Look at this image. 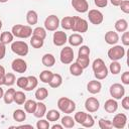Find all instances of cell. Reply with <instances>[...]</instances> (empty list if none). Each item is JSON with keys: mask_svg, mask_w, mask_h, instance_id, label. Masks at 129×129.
I'll return each mask as SVG.
<instances>
[{"mask_svg": "<svg viewBox=\"0 0 129 129\" xmlns=\"http://www.w3.org/2000/svg\"><path fill=\"white\" fill-rule=\"evenodd\" d=\"M12 34L19 38H27L30 37L32 34V29L29 25H22L16 24L12 27Z\"/></svg>", "mask_w": 129, "mask_h": 129, "instance_id": "cell-1", "label": "cell"}, {"mask_svg": "<svg viewBox=\"0 0 129 129\" xmlns=\"http://www.w3.org/2000/svg\"><path fill=\"white\" fill-rule=\"evenodd\" d=\"M57 107L61 112L66 113V114H70L75 111L76 104L73 100H71L67 97H61L57 100Z\"/></svg>", "mask_w": 129, "mask_h": 129, "instance_id": "cell-2", "label": "cell"}, {"mask_svg": "<svg viewBox=\"0 0 129 129\" xmlns=\"http://www.w3.org/2000/svg\"><path fill=\"white\" fill-rule=\"evenodd\" d=\"M11 49L14 53L20 55V56H25L28 53V45L25 41L17 40L12 42L11 44Z\"/></svg>", "mask_w": 129, "mask_h": 129, "instance_id": "cell-3", "label": "cell"}, {"mask_svg": "<svg viewBox=\"0 0 129 129\" xmlns=\"http://www.w3.org/2000/svg\"><path fill=\"white\" fill-rule=\"evenodd\" d=\"M72 30L74 32H81V33L86 32L88 30L87 20H85L79 16H74V23L72 26Z\"/></svg>", "mask_w": 129, "mask_h": 129, "instance_id": "cell-4", "label": "cell"}, {"mask_svg": "<svg viewBox=\"0 0 129 129\" xmlns=\"http://www.w3.org/2000/svg\"><path fill=\"white\" fill-rule=\"evenodd\" d=\"M125 55V49L121 45H115L108 50V56L111 60H119Z\"/></svg>", "mask_w": 129, "mask_h": 129, "instance_id": "cell-5", "label": "cell"}, {"mask_svg": "<svg viewBox=\"0 0 129 129\" xmlns=\"http://www.w3.org/2000/svg\"><path fill=\"white\" fill-rule=\"evenodd\" d=\"M59 59L64 64L72 63L73 62V59H74V50H73V48L70 47V46H64L60 50Z\"/></svg>", "mask_w": 129, "mask_h": 129, "instance_id": "cell-6", "label": "cell"}, {"mask_svg": "<svg viewBox=\"0 0 129 129\" xmlns=\"http://www.w3.org/2000/svg\"><path fill=\"white\" fill-rule=\"evenodd\" d=\"M59 26V19L56 15H49L44 20V27L49 31H55Z\"/></svg>", "mask_w": 129, "mask_h": 129, "instance_id": "cell-7", "label": "cell"}, {"mask_svg": "<svg viewBox=\"0 0 129 129\" xmlns=\"http://www.w3.org/2000/svg\"><path fill=\"white\" fill-rule=\"evenodd\" d=\"M110 95L113 97V99H121L124 97L125 95V88L121 85V84H113L110 87Z\"/></svg>", "mask_w": 129, "mask_h": 129, "instance_id": "cell-8", "label": "cell"}, {"mask_svg": "<svg viewBox=\"0 0 129 129\" xmlns=\"http://www.w3.org/2000/svg\"><path fill=\"white\" fill-rule=\"evenodd\" d=\"M88 17H89V20L92 24H95V25H99L103 22V19H104V16L102 14V12H100L99 10L97 9H92L89 11L88 13Z\"/></svg>", "mask_w": 129, "mask_h": 129, "instance_id": "cell-9", "label": "cell"}, {"mask_svg": "<svg viewBox=\"0 0 129 129\" xmlns=\"http://www.w3.org/2000/svg\"><path fill=\"white\" fill-rule=\"evenodd\" d=\"M126 122H127V116L123 113L116 114L113 118V121H111L112 126L117 129H123L126 125Z\"/></svg>", "mask_w": 129, "mask_h": 129, "instance_id": "cell-10", "label": "cell"}, {"mask_svg": "<svg viewBox=\"0 0 129 129\" xmlns=\"http://www.w3.org/2000/svg\"><path fill=\"white\" fill-rule=\"evenodd\" d=\"M11 67H12V70L15 72V73H19V74H22V73H25L26 70H27V64H26V61L22 58H15L12 63H11Z\"/></svg>", "mask_w": 129, "mask_h": 129, "instance_id": "cell-11", "label": "cell"}, {"mask_svg": "<svg viewBox=\"0 0 129 129\" xmlns=\"http://www.w3.org/2000/svg\"><path fill=\"white\" fill-rule=\"evenodd\" d=\"M99 107H100V103H99V101H98L96 98H94V97L88 98V99L86 100V102H85V108H86L87 111H89L90 113H93V112L98 111Z\"/></svg>", "mask_w": 129, "mask_h": 129, "instance_id": "cell-12", "label": "cell"}, {"mask_svg": "<svg viewBox=\"0 0 129 129\" xmlns=\"http://www.w3.org/2000/svg\"><path fill=\"white\" fill-rule=\"evenodd\" d=\"M72 6L76 11L80 13H85L89 9V4L87 0H72Z\"/></svg>", "mask_w": 129, "mask_h": 129, "instance_id": "cell-13", "label": "cell"}, {"mask_svg": "<svg viewBox=\"0 0 129 129\" xmlns=\"http://www.w3.org/2000/svg\"><path fill=\"white\" fill-rule=\"evenodd\" d=\"M52 39H53L54 45L61 46V45H63L68 41V36H67V33L63 32V31H55L53 33Z\"/></svg>", "mask_w": 129, "mask_h": 129, "instance_id": "cell-14", "label": "cell"}, {"mask_svg": "<svg viewBox=\"0 0 129 129\" xmlns=\"http://www.w3.org/2000/svg\"><path fill=\"white\" fill-rule=\"evenodd\" d=\"M102 89V85L99 81L94 80V81H90L87 85V90L91 93V94H98L100 93Z\"/></svg>", "mask_w": 129, "mask_h": 129, "instance_id": "cell-15", "label": "cell"}, {"mask_svg": "<svg viewBox=\"0 0 129 129\" xmlns=\"http://www.w3.org/2000/svg\"><path fill=\"white\" fill-rule=\"evenodd\" d=\"M104 109L108 113H114L118 109V103L114 99H108L104 104Z\"/></svg>", "mask_w": 129, "mask_h": 129, "instance_id": "cell-16", "label": "cell"}, {"mask_svg": "<svg viewBox=\"0 0 129 129\" xmlns=\"http://www.w3.org/2000/svg\"><path fill=\"white\" fill-rule=\"evenodd\" d=\"M118 40H119V35H118L117 32H115V31H108V32H106V34H105V41L108 44H111V45L116 44L118 42Z\"/></svg>", "mask_w": 129, "mask_h": 129, "instance_id": "cell-17", "label": "cell"}, {"mask_svg": "<svg viewBox=\"0 0 129 129\" xmlns=\"http://www.w3.org/2000/svg\"><path fill=\"white\" fill-rule=\"evenodd\" d=\"M68 41H69V43H70L71 45H73V46H79V45L82 44V42L84 41V38H83V36H82L81 34H79V33H74V34H72V35L69 37Z\"/></svg>", "mask_w": 129, "mask_h": 129, "instance_id": "cell-18", "label": "cell"}, {"mask_svg": "<svg viewBox=\"0 0 129 129\" xmlns=\"http://www.w3.org/2000/svg\"><path fill=\"white\" fill-rule=\"evenodd\" d=\"M41 61H42L43 66H45L47 68H50V67H52L55 63V58H54V56L51 53H45L42 56Z\"/></svg>", "mask_w": 129, "mask_h": 129, "instance_id": "cell-19", "label": "cell"}, {"mask_svg": "<svg viewBox=\"0 0 129 129\" xmlns=\"http://www.w3.org/2000/svg\"><path fill=\"white\" fill-rule=\"evenodd\" d=\"M38 20V15L34 10H29L26 14V21L29 25H34L37 23Z\"/></svg>", "mask_w": 129, "mask_h": 129, "instance_id": "cell-20", "label": "cell"}, {"mask_svg": "<svg viewBox=\"0 0 129 129\" xmlns=\"http://www.w3.org/2000/svg\"><path fill=\"white\" fill-rule=\"evenodd\" d=\"M45 113H46V107H45V105L43 103H41V102H38L37 105H36V109H35V111L33 113L34 116L36 118H41V117H43L45 115Z\"/></svg>", "mask_w": 129, "mask_h": 129, "instance_id": "cell-21", "label": "cell"}, {"mask_svg": "<svg viewBox=\"0 0 129 129\" xmlns=\"http://www.w3.org/2000/svg\"><path fill=\"white\" fill-rule=\"evenodd\" d=\"M62 83V78L59 74H52L51 80L48 83L51 88H58Z\"/></svg>", "mask_w": 129, "mask_h": 129, "instance_id": "cell-22", "label": "cell"}, {"mask_svg": "<svg viewBox=\"0 0 129 129\" xmlns=\"http://www.w3.org/2000/svg\"><path fill=\"white\" fill-rule=\"evenodd\" d=\"M94 76L97 80H103L108 76V68L104 64L102 68H100L97 71H94Z\"/></svg>", "mask_w": 129, "mask_h": 129, "instance_id": "cell-23", "label": "cell"}, {"mask_svg": "<svg viewBox=\"0 0 129 129\" xmlns=\"http://www.w3.org/2000/svg\"><path fill=\"white\" fill-rule=\"evenodd\" d=\"M14 94H15V90L12 89V88L8 89V90L4 93L3 99H4L5 104H8V105H9V104H11L12 102H14Z\"/></svg>", "mask_w": 129, "mask_h": 129, "instance_id": "cell-24", "label": "cell"}, {"mask_svg": "<svg viewBox=\"0 0 129 129\" xmlns=\"http://www.w3.org/2000/svg\"><path fill=\"white\" fill-rule=\"evenodd\" d=\"M73 23H74V16H66L61 19L59 24H61L62 28L67 29V30H70V29H72Z\"/></svg>", "mask_w": 129, "mask_h": 129, "instance_id": "cell-25", "label": "cell"}, {"mask_svg": "<svg viewBox=\"0 0 129 129\" xmlns=\"http://www.w3.org/2000/svg\"><path fill=\"white\" fill-rule=\"evenodd\" d=\"M128 28V22L125 19H119L115 22V29L118 32H124Z\"/></svg>", "mask_w": 129, "mask_h": 129, "instance_id": "cell-26", "label": "cell"}, {"mask_svg": "<svg viewBox=\"0 0 129 129\" xmlns=\"http://www.w3.org/2000/svg\"><path fill=\"white\" fill-rule=\"evenodd\" d=\"M13 34L12 32H9V31H4L1 33L0 35V42L3 43V44H8L10 42H12L13 40Z\"/></svg>", "mask_w": 129, "mask_h": 129, "instance_id": "cell-27", "label": "cell"}, {"mask_svg": "<svg viewBox=\"0 0 129 129\" xmlns=\"http://www.w3.org/2000/svg\"><path fill=\"white\" fill-rule=\"evenodd\" d=\"M37 84H38L37 79L34 76H29V77H27V85H26L24 90L25 91H31L37 87Z\"/></svg>", "mask_w": 129, "mask_h": 129, "instance_id": "cell-28", "label": "cell"}, {"mask_svg": "<svg viewBox=\"0 0 129 129\" xmlns=\"http://www.w3.org/2000/svg\"><path fill=\"white\" fill-rule=\"evenodd\" d=\"M36 105H37V103L35 101H33V100H27V101L24 102V109H25V111L27 113L32 114V113H34V111L36 109Z\"/></svg>", "mask_w": 129, "mask_h": 129, "instance_id": "cell-29", "label": "cell"}, {"mask_svg": "<svg viewBox=\"0 0 129 129\" xmlns=\"http://www.w3.org/2000/svg\"><path fill=\"white\" fill-rule=\"evenodd\" d=\"M13 119L16 122H23L26 119V113L21 109H17L13 112Z\"/></svg>", "mask_w": 129, "mask_h": 129, "instance_id": "cell-30", "label": "cell"}, {"mask_svg": "<svg viewBox=\"0 0 129 129\" xmlns=\"http://www.w3.org/2000/svg\"><path fill=\"white\" fill-rule=\"evenodd\" d=\"M26 101V96L23 92L21 91H15V94H14V102L17 104V105H22L24 104V102Z\"/></svg>", "mask_w": 129, "mask_h": 129, "instance_id": "cell-31", "label": "cell"}, {"mask_svg": "<svg viewBox=\"0 0 129 129\" xmlns=\"http://www.w3.org/2000/svg\"><path fill=\"white\" fill-rule=\"evenodd\" d=\"M61 124H62V127L73 128L75 126V119L71 116H63L61 118Z\"/></svg>", "mask_w": 129, "mask_h": 129, "instance_id": "cell-32", "label": "cell"}, {"mask_svg": "<svg viewBox=\"0 0 129 129\" xmlns=\"http://www.w3.org/2000/svg\"><path fill=\"white\" fill-rule=\"evenodd\" d=\"M70 72L73 76H81L83 74V69L77 63V62H73L71 66H70Z\"/></svg>", "mask_w": 129, "mask_h": 129, "instance_id": "cell-33", "label": "cell"}, {"mask_svg": "<svg viewBox=\"0 0 129 129\" xmlns=\"http://www.w3.org/2000/svg\"><path fill=\"white\" fill-rule=\"evenodd\" d=\"M51 77H52V73H51L50 71H47V70L42 71V72L40 73V75H39L40 81H41L42 83H45V84H48V83L50 82Z\"/></svg>", "mask_w": 129, "mask_h": 129, "instance_id": "cell-34", "label": "cell"}, {"mask_svg": "<svg viewBox=\"0 0 129 129\" xmlns=\"http://www.w3.org/2000/svg\"><path fill=\"white\" fill-rule=\"evenodd\" d=\"M47 96H48V91L45 88H39L35 92V98L38 101H42V100L46 99Z\"/></svg>", "mask_w": 129, "mask_h": 129, "instance_id": "cell-35", "label": "cell"}, {"mask_svg": "<svg viewBox=\"0 0 129 129\" xmlns=\"http://www.w3.org/2000/svg\"><path fill=\"white\" fill-rule=\"evenodd\" d=\"M59 117H60V114H59V112L58 111H56V110H49L47 113H46V118H47V120L48 121H51V122H55V121H57L58 119H59Z\"/></svg>", "mask_w": 129, "mask_h": 129, "instance_id": "cell-36", "label": "cell"}, {"mask_svg": "<svg viewBox=\"0 0 129 129\" xmlns=\"http://www.w3.org/2000/svg\"><path fill=\"white\" fill-rule=\"evenodd\" d=\"M30 44L34 48H40L43 45V39L40 38V37H38V36L32 35V37L30 38Z\"/></svg>", "mask_w": 129, "mask_h": 129, "instance_id": "cell-37", "label": "cell"}, {"mask_svg": "<svg viewBox=\"0 0 129 129\" xmlns=\"http://www.w3.org/2000/svg\"><path fill=\"white\" fill-rule=\"evenodd\" d=\"M83 70L88 68L89 67V63H90V57L89 56H78L77 58V61H76Z\"/></svg>", "mask_w": 129, "mask_h": 129, "instance_id": "cell-38", "label": "cell"}, {"mask_svg": "<svg viewBox=\"0 0 129 129\" xmlns=\"http://www.w3.org/2000/svg\"><path fill=\"white\" fill-rule=\"evenodd\" d=\"M16 79H15V75L12 73H5V77H4V85L5 86H12L15 83Z\"/></svg>", "mask_w": 129, "mask_h": 129, "instance_id": "cell-39", "label": "cell"}, {"mask_svg": "<svg viewBox=\"0 0 129 129\" xmlns=\"http://www.w3.org/2000/svg\"><path fill=\"white\" fill-rule=\"evenodd\" d=\"M109 69H110V72L113 75H118L120 73V71H121V64L117 60H112Z\"/></svg>", "mask_w": 129, "mask_h": 129, "instance_id": "cell-40", "label": "cell"}, {"mask_svg": "<svg viewBox=\"0 0 129 129\" xmlns=\"http://www.w3.org/2000/svg\"><path fill=\"white\" fill-rule=\"evenodd\" d=\"M32 35H35V36H38V37L44 39L46 37V32H45V29L44 28H42V27H36L32 31Z\"/></svg>", "mask_w": 129, "mask_h": 129, "instance_id": "cell-41", "label": "cell"}, {"mask_svg": "<svg viewBox=\"0 0 129 129\" xmlns=\"http://www.w3.org/2000/svg\"><path fill=\"white\" fill-rule=\"evenodd\" d=\"M94 124H95V121H94V118L92 117V115L87 114V116H86L84 122L82 123V125H83L84 127H89V128H90V127H93Z\"/></svg>", "mask_w": 129, "mask_h": 129, "instance_id": "cell-42", "label": "cell"}, {"mask_svg": "<svg viewBox=\"0 0 129 129\" xmlns=\"http://www.w3.org/2000/svg\"><path fill=\"white\" fill-rule=\"evenodd\" d=\"M90 48L89 46L87 45H82L80 48H79V51H78V56H89L90 55Z\"/></svg>", "mask_w": 129, "mask_h": 129, "instance_id": "cell-43", "label": "cell"}, {"mask_svg": "<svg viewBox=\"0 0 129 129\" xmlns=\"http://www.w3.org/2000/svg\"><path fill=\"white\" fill-rule=\"evenodd\" d=\"M86 116H87V113H85V112H82V111L77 112V113L75 114V117H74L75 122H77V123H79V124H82V123L84 122Z\"/></svg>", "mask_w": 129, "mask_h": 129, "instance_id": "cell-44", "label": "cell"}, {"mask_svg": "<svg viewBox=\"0 0 129 129\" xmlns=\"http://www.w3.org/2000/svg\"><path fill=\"white\" fill-rule=\"evenodd\" d=\"M99 127L101 129H111V128H113L111 121L110 120H105V119H100L99 120Z\"/></svg>", "mask_w": 129, "mask_h": 129, "instance_id": "cell-45", "label": "cell"}, {"mask_svg": "<svg viewBox=\"0 0 129 129\" xmlns=\"http://www.w3.org/2000/svg\"><path fill=\"white\" fill-rule=\"evenodd\" d=\"M104 64H105V62H104V60H103L102 58H96V59L93 61V64H92L93 71H97V70H99V69L102 68Z\"/></svg>", "mask_w": 129, "mask_h": 129, "instance_id": "cell-46", "label": "cell"}, {"mask_svg": "<svg viewBox=\"0 0 129 129\" xmlns=\"http://www.w3.org/2000/svg\"><path fill=\"white\" fill-rule=\"evenodd\" d=\"M16 84H17V86L20 89H25V87L27 85V77H20V78H18L17 81H16Z\"/></svg>", "mask_w": 129, "mask_h": 129, "instance_id": "cell-47", "label": "cell"}, {"mask_svg": "<svg viewBox=\"0 0 129 129\" xmlns=\"http://www.w3.org/2000/svg\"><path fill=\"white\" fill-rule=\"evenodd\" d=\"M36 128L37 129H48L49 128V123L46 120H39L36 123Z\"/></svg>", "mask_w": 129, "mask_h": 129, "instance_id": "cell-48", "label": "cell"}, {"mask_svg": "<svg viewBox=\"0 0 129 129\" xmlns=\"http://www.w3.org/2000/svg\"><path fill=\"white\" fill-rule=\"evenodd\" d=\"M119 6L124 13H129V1L128 0H122Z\"/></svg>", "mask_w": 129, "mask_h": 129, "instance_id": "cell-49", "label": "cell"}, {"mask_svg": "<svg viewBox=\"0 0 129 129\" xmlns=\"http://www.w3.org/2000/svg\"><path fill=\"white\" fill-rule=\"evenodd\" d=\"M122 43L124 45H129V32L128 31H124L123 35H122Z\"/></svg>", "mask_w": 129, "mask_h": 129, "instance_id": "cell-50", "label": "cell"}, {"mask_svg": "<svg viewBox=\"0 0 129 129\" xmlns=\"http://www.w3.org/2000/svg\"><path fill=\"white\" fill-rule=\"evenodd\" d=\"M94 3L97 7H100V8H103V7H106L107 4H108V0H94Z\"/></svg>", "mask_w": 129, "mask_h": 129, "instance_id": "cell-51", "label": "cell"}, {"mask_svg": "<svg viewBox=\"0 0 129 129\" xmlns=\"http://www.w3.org/2000/svg\"><path fill=\"white\" fill-rule=\"evenodd\" d=\"M121 81L124 85H129V72H125L121 76Z\"/></svg>", "mask_w": 129, "mask_h": 129, "instance_id": "cell-52", "label": "cell"}, {"mask_svg": "<svg viewBox=\"0 0 129 129\" xmlns=\"http://www.w3.org/2000/svg\"><path fill=\"white\" fill-rule=\"evenodd\" d=\"M4 77H5V69L0 66V86L4 85Z\"/></svg>", "mask_w": 129, "mask_h": 129, "instance_id": "cell-53", "label": "cell"}, {"mask_svg": "<svg viewBox=\"0 0 129 129\" xmlns=\"http://www.w3.org/2000/svg\"><path fill=\"white\" fill-rule=\"evenodd\" d=\"M122 107L125 110H129V97H124L122 100Z\"/></svg>", "mask_w": 129, "mask_h": 129, "instance_id": "cell-54", "label": "cell"}, {"mask_svg": "<svg viewBox=\"0 0 129 129\" xmlns=\"http://www.w3.org/2000/svg\"><path fill=\"white\" fill-rule=\"evenodd\" d=\"M5 52H6L5 44H3V43L0 42V60L4 58V56H5Z\"/></svg>", "mask_w": 129, "mask_h": 129, "instance_id": "cell-55", "label": "cell"}, {"mask_svg": "<svg viewBox=\"0 0 129 129\" xmlns=\"http://www.w3.org/2000/svg\"><path fill=\"white\" fill-rule=\"evenodd\" d=\"M110 1H111V4L114 6H119L120 3L122 2V0H110Z\"/></svg>", "mask_w": 129, "mask_h": 129, "instance_id": "cell-56", "label": "cell"}, {"mask_svg": "<svg viewBox=\"0 0 129 129\" xmlns=\"http://www.w3.org/2000/svg\"><path fill=\"white\" fill-rule=\"evenodd\" d=\"M16 128H29V129H33V126L32 125H21V126H18Z\"/></svg>", "mask_w": 129, "mask_h": 129, "instance_id": "cell-57", "label": "cell"}, {"mask_svg": "<svg viewBox=\"0 0 129 129\" xmlns=\"http://www.w3.org/2000/svg\"><path fill=\"white\" fill-rule=\"evenodd\" d=\"M51 128H52V129H56V128H57V129H61V128H62V125H58V124H54V125H53V126H52Z\"/></svg>", "mask_w": 129, "mask_h": 129, "instance_id": "cell-58", "label": "cell"}, {"mask_svg": "<svg viewBox=\"0 0 129 129\" xmlns=\"http://www.w3.org/2000/svg\"><path fill=\"white\" fill-rule=\"evenodd\" d=\"M3 95H4V92H3V89H2L1 86H0V99L3 98Z\"/></svg>", "mask_w": 129, "mask_h": 129, "instance_id": "cell-59", "label": "cell"}, {"mask_svg": "<svg viewBox=\"0 0 129 129\" xmlns=\"http://www.w3.org/2000/svg\"><path fill=\"white\" fill-rule=\"evenodd\" d=\"M8 0H0V3H5V2H7Z\"/></svg>", "mask_w": 129, "mask_h": 129, "instance_id": "cell-60", "label": "cell"}, {"mask_svg": "<svg viewBox=\"0 0 129 129\" xmlns=\"http://www.w3.org/2000/svg\"><path fill=\"white\" fill-rule=\"evenodd\" d=\"M1 28H2V21L0 20V29H1Z\"/></svg>", "mask_w": 129, "mask_h": 129, "instance_id": "cell-61", "label": "cell"}]
</instances>
